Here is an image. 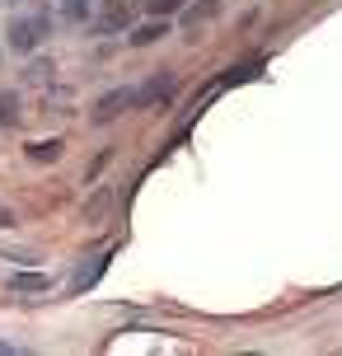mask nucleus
<instances>
[{
  "label": "nucleus",
  "mask_w": 342,
  "mask_h": 356,
  "mask_svg": "<svg viewBox=\"0 0 342 356\" xmlns=\"http://www.w3.org/2000/svg\"><path fill=\"white\" fill-rule=\"evenodd\" d=\"M42 38H47V15H24L10 24V47L15 52H33Z\"/></svg>",
  "instance_id": "f257e3e1"
},
{
  "label": "nucleus",
  "mask_w": 342,
  "mask_h": 356,
  "mask_svg": "<svg viewBox=\"0 0 342 356\" xmlns=\"http://www.w3.org/2000/svg\"><path fill=\"white\" fill-rule=\"evenodd\" d=\"M131 99H136L131 89H113V94H104V99L94 104V122H113V118H117V113H122Z\"/></svg>",
  "instance_id": "f03ea898"
},
{
  "label": "nucleus",
  "mask_w": 342,
  "mask_h": 356,
  "mask_svg": "<svg viewBox=\"0 0 342 356\" xmlns=\"http://www.w3.org/2000/svg\"><path fill=\"white\" fill-rule=\"evenodd\" d=\"M5 286H10V291H52V277H47V272H15Z\"/></svg>",
  "instance_id": "7ed1b4c3"
},
{
  "label": "nucleus",
  "mask_w": 342,
  "mask_h": 356,
  "mask_svg": "<svg viewBox=\"0 0 342 356\" xmlns=\"http://www.w3.org/2000/svg\"><path fill=\"white\" fill-rule=\"evenodd\" d=\"M169 33V24L164 19H155V24H141L136 33H131V47H145V42H155V38H164Z\"/></svg>",
  "instance_id": "20e7f679"
},
{
  "label": "nucleus",
  "mask_w": 342,
  "mask_h": 356,
  "mask_svg": "<svg viewBox=\"0 0 342 356\" xmlns=\"http://www.w3.org/2000/svg\"><path fill=\"white\" fill-rule=\"evenodd\" d=\"M0 122H5V127L19 122V99H15V94H0Z\"/></svg>",
  "instance_id": "39448f33"
},
{
  "label": "nucleus",
  "mask_w": 342,
  "mask_h": 356,
  "mask_svg": "<svg viewBox=\"0 0 342 356\" xmlns=\"http://www.w3.org/2000/svg\"><path fill=\"white\" fill-rule=\"evenodd\" d=\"M90 10V0H66V15H85Z\"/></svg>",
  "instance_id": "423d86ee"
},
{
  "label": "nucleus",
  "mask_w": 342,
  "mask_h": 356,
  "mask_svg": "<svg viewBox=\"0 0 342 356\" xmlns=\"http://www.w3.org/2000/svg\"><path fill=\"white\" fill-rule=\"evenodd\" d=\"M10 5H19V0H10Z\"/></svg>",
  "instance_id": "0eeeda50"
}]
</instances>
